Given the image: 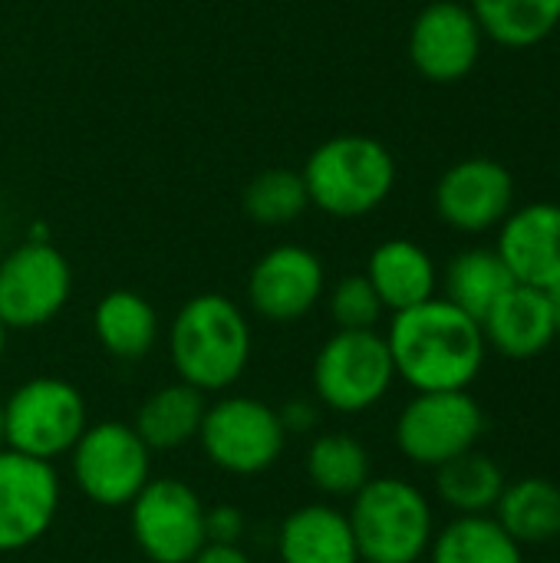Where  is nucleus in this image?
I'll list each match as a JSON object with an SVG mask.
<instances>
[{
	"mask_svg": "<svg viewBox=\"0 0 560 563\" xmlns=\"http://www.w3.org/2000/svg\"><path fill=\"white\" fill-rule=\"evenodd\" d=\"M495 521L525 548V544H551L560 538V485L548 478H521L508 482L498 505Z\"/></svg>",
	"mask_w": 560,
	"mask_h": 563,
	"instance_id": "4be33fe9",
	"label": "nucleus"
},
{
	"mask_svg": "<svg viewBox=\"0 0 560 563\" xmlns=\"http://www.w3.org/2000/svg\"><path fill=\"white\" fill-rule=\"evenodd\" d=\"M92 333L109 356L139 363L158 343V313L135 290H109L92 310Z\"/></svg>",
	"mask_w": 560,
	"mask_h": 563,
	"instance_id": "aec40b11",
	"label": "nucleus"
},
{
	"mask_svg": "<svg viewBox=\"0 0 560 563\" xmlns=\"http://www.w3.org/2000/svg\"><path fill=\"white\" fill-rule=\"evenodd\" d=\"M7 445V422H3V402H0V449Z\"/></svg>",
	"mask_w": 560,
	"mask_h": 563,
	"instance_id": "72a5a7b5",
	"label": "nucleus"
},
{
	"mask_svg": "<svg viewBox=\"0 0 560 563\" xmlns=\"http://www.w3.org/2000/svg\"><path fill=\"white\" fill-rule=\"evenodd\" d=\"M251 323L224 294H198L168 327V356L182 383L198 393L231 389L251 363Z\"/></svg>",
	"mask_w": 560,
	"mask_h": 563,
	"instance_id": "f03ea898",
	"label": "nucleus"
},
{
	"mask_svg": "<svg viewBox=\"0 0 560 563\" xmlns=\"http://www.w3.org/2000/svg\"><path fill=\"white\" fill-rule=\"evenodd\" d=\"M277 416H281V426H284L287 435H310L317 429V419H320V402L294 399V402L281 406Z\"/></svg>",
	"mask_w": 560,
	"mask_h": 563,
	"instance_id": "7c9ffc66",
	"label": "nucleus"
},
{
	"mask_svg": "<svg viewBox=\"0 0 560 563\" xmlns=\"http://www.w3.org/2000/svg\"><path fill=\"white\" fill-rule=\"evenodd\" d=\"M205 531L211 544H241L244 534V515L234 505H215L205 508Z\"/></svg>",
	"mask_w": 560,
	"mask_h": 563,
	"instance_id": "c756f323",
	"label": "nucleus"
},
{
	"mask_svg": "<svg viewBox=\"0 0 560 563\" xmlns=\"http://www.w3.org/2000/svg\"><path fill=\"white\" fill-rule=\"evenodd\" d=\"M244 211L251 221L264 224V228H281L297 221L307 208H310V195L304 185L300 172L290 168H267L261 175H254L244 188Z\"/></svg>",
	"mask_w": 560,
	"mask_h": 563,
	"instance_id": "cd10ccee",
	"label": "nucleus"
},
{
	"mask_svg": "<svg viewBox=\"0 0 560 563\" xmlns=\"http://www.w3.org/2000/svg\"><path fill=\"white\" fill-rule=\"evenodd\" d=\"M482 33L508 49H531L560 26V0H469Z\"/></svg>",
	"mask_w": 560,
	"mask_h": 563,
	"instance_id": "b1692460",
	"label": "nucleus"
},
{
	"mask_svg": "<svg viewBox=\"0 0 560 563\" xmlns=\"http://www.w3.org/2000/svg\"><path fill=\"white\" fill-rule=\"evenodd\" d=\"M304 468L310 485L327 498H353L373 478L366 445L347 432L317 435L307 449Z\"/></svg>",
	"mask_w": 560,
	"mask_h": 563,
	"instance_id": "a878e982",
	"label": "nucleus"
},
{
	"mask_svg": "<svg viewBox=\"0 0 560 563\" xmlns=\"http://www.w3.org/2000/svg\"><path fill=\"white\" fill-rule=\"evenodd\" d=\"M515 208V178L512 172L485 155H472L442 172L436 185L439 218L462 231L482 234L498 228Z\"/></svg>",
	"mask_w": 560,
	"mask_h": 563,
	"instance_id": "4468645a",
	"label": "nucleus"
},
{
	"mask_svg": "<svg viewBox=\"0 0 560 563\" xmlns=\"http://www.w3.org/2000/svg\"><path fill=\"white\" fill-rule=\"evenodd\" d=\"M310 205L330 218H363L396 188L393 152L370 135H333L317 145L304 165Z\"/></svg>",
	"mask_w": 560,
	"mask_h": 563,
	"instance_id": "7ed1b4c3",
	"label": "nucleus"
},
{
	"mask_svg": "<svg viewBox=\"0 0 560 563\" xmlns=\"http://www.w3.org/2000/svg\"><path fill=\"white\" fill-rule=\"evenodd\" d=\"M7 449L40 462L69 455L89 426L83 393L56 376H36L20 383L3 402Z\"/></svg>",
	"mask_w": 560,
	"mask_h": 563,
	"instance_id": "423d86ee",
	"label": "nucleus"
},
{
	"mask_svg": "<svg viewBox=\"0 0 560 563\" xmlns=\"http://www.w3.org/2000/svg\"><path fill=\"white\" fill-rule=\"evenodd\" d=\"M205 393L191 389L188 383H172L155 389L135 412L132 429L152 452H175L198 439L205 419Z\"/></svg>",
	"mask_w": 560,
	"mask_h": 563,
	"instance_id": "412c9836",
	"label": "nucleus"
},
{
	"mask_svg": "<svg viewBox=\"0 0 560 563\" xmlns=\"http://www.w3.org/2000/svg\"><path fill=\"white\" fill-rule=\"evenodd\" d=\"M545 297H548V307H551L554 333H558V336H560V280H558V284H551V287L545 290Z\"/></svg>",
	"mask_w": 560,
	"mask_h": 563,
	"instance_id": "473e14b6",
	"label": "nucleus"
},
{
	"mask_svg": "<svg viewBox=\"0 0 560 563\" xmlns=\"http://www.w3.org/2000/svg\"><path fill=\"white\" fill-rule=\"evenodd\" d=\"M59 501L63 488L50 462L0 449V554L33 548L53 528Z\"/></svg>",
	"mask_w": 560,
	"mask_h": 563,
	"instance_id": "f8f14e48",
	"label": "nucleus"
},
{
	"mask_svg": "<svg viewBox=\"0 0 560 563\" xmlns=\"http://www.w3.org/2000/svg\"><path fill=\"white\" fill-rule=\"evenodd\" d=\"M195 442L218 472L254 478L277 465L287 432L274 406L254 396H224L205 409Z\"/></svg>",
	"mask_w": 560,
	"mask_h": 563,
	"instance_id": "0eeeda50",
	"label": "nucleus"
},
{
	"mask_svg": "<svg viewBox=\"0 0 560 563\" xmlns=\"http://www.w3.org/2000/svg\"><path fill=\"white\" fill-rule=\"evenodd\" d=\"M129 528L149 563H191L208 544L205 501L178 478H149L129 505Z\"/></svg>",
	"mask_w": 560,
	"mask_h": 563,
	"instance_id": "9d476101",
	"label": "nucleus"
},
{
	"mask_svg": "<svg viewBox=\"0 0 560 563\" xmlns=\"http://www.w3.org/2000/svg\"><path fill=\"white\" fill-rule=\"evenodd\" d=\"M429 563H525V548L492 515H459L429 544Z\"/></svg>",
	"mask_w": 560,
	"mask_h": 563,
	"instance_id": "5701e85b",
	"label": "nucleus"
},
{
	"mask_svg": "<svg viewBox=\"0 0 560 563\" xmlns=\"http://www.w3.org/2000/svg\"><path fill=\"white\" fill-rule=\"evenodd\" d=\"M366 280L380 294L383 307L393 313L432 300L436 287H439L436 261L429 257L426 247H419L416 241H406V238L383 241L370 254Z\"/></svg>",
	"mask_w": 560,
	"mask_h": 563,
	"instance_id": "6ab92c4d",
	"label": "nucleus"
},
{
	"mask_svg": "<svg viewBox=\"0 0 560 563\" xmlns=\"http://www.w3.org/2000/svg\"><path fill=\"white\" fill-rule=\"evenodd\" d=\"M383 310L386 307L366 274H350L330 290V317L337 330H376Z\"/></svg>",
	"mask_w": 560,
	"mask_h": 563,
	"instance_id": "c85d7f7f",
	"label": "nucleus"
},
{
	"mask_svg": "<svg viewBox=\"0 0 560 563\" xmlns=\"http://www.w3.org/2000/svg\"><path fill=\"white\" fill-rule=\"evenodd\" d=\"M485 33L469 3L432 0L409 30V59L429 82L449 86L465 79L482 56Z\"/></svg>",
	"mask_w": 560,
	"mask_h": 563,
	"instance_id": "ddd939ff",
	"label": "nucleus"
},
{
	"mask_svg": "<svg viewBox=\"0 0 560 563\" xmlns=\"http://www.w3.org/2000/svg\"><path fill=\"white\" fill-rule=\"evenodd\" d=\"M485 412L469 389L416 393L396 419V449L419 468H439L479 445Z\"/></svg>",
	"mask_w": 560,
	"mask_h": 563,
	"instance_id": "1a4fd4ad",
	"label": "nucleus"
},
{
	"mask_svg": "<svg viewBox=\"0 0 560 563\" xmlns=\"http://www.w3.org/2000/svg\"><path fill=\"white\" fill-rule=\"evenodd\" d=\"M69 294V261L46 241H26L0 264V320L7 330H36L50 323L63 313Z\"/></svg>",
	"mask_w": 560,
	"mask_h": 563,
	"instance_id": "9b49d317",
	"label": "nucleus"
},
{
	"mask_svg": "<svg viewBox=\"0 0 560 563\" xmlns=\"http://www.w3.org/2000/svg\"><path fill=\"white\" fill-rule=\"evenodd\" d=\"M386 343L396 379L416 393L469 389L479 379L488 353L482 323L446 297H432L393 313Z\"/></svg>",
	"mask_w": 560,
	"mask_h": 563,
	"instance_id": "f257e3e1",
	"label": "nucleus"
},
{
	"mask_svg": "<svg viewBox=\"0 0 560 563\" xmlns=\"http://www.w3.org/2000/svg\"><path fill=\"white\" fill-rule=\"evenodd\" d=\"M7 333H10V330H7L3 320H0V356H3V350H7Z\"/></svg>",
	"mask_w": 560,
	"mask_h": 563,
	"instance_id": "f704fd0d",
	"label": "nucleus"
},
{
	"mask_svg": "<svg viewBox=\"0 0 560 563\" xmlns=\"http://www.w3.org/2000/svg\"><path fill=\"white\" fill-rule=\"evenodd\" d=\"M191 563H254L244 551H241V544H205L198 554H195V561Z\"/></svg>",
	"mask_w": 560,
	"mask_h": 563,
	"instance_id": "2f4dec72",
	"label": "nucleus"
},
{
	"mask_svg": "<svg viewBox=\"0 0 560 563\" xmlns=\"http://www.w3.org/2000/svg\"><path fill=\"white\" fill-rule=\"evenodd\" d=\"M310 379L320 406L340 416L370 412L389 396L396 383L386 336L376 330H337L317 350Z\"/></svg>",
	"mask_w": 560,
	"mask_h": 563,
	"instance_id": "39448f33",
	"label": "nucleus"
},
{
	"mask_svg": "<svg viewBox=\"0 0 560 563\" xmlns=\"http://www.w3.org/2000/svg\"><path fill=\"white\" fill-rule=\"evenodd\" d=\"M505 475L498 462H492L482 452H465L446 465L436 468V492L446 508L455 515H488L495 511L502 492H505Z\"/></svg>",
	"mask_w": 560,
	"mask_h": 563,
	"instance_id": "bb28decb",
	"label": "nucleus"
},
{
	"mask_svg": "<svg viewBox=\"0 0 560 563\" xmlns=\"http://www.w3.org/2000/svg\"><path fill=\"white\" fill-rule=\"evenodd\" d=\"M281 563H360L347 511L314 501L294 508L277 531Z\"/></svg>",
	"mask_w": 560,
	"mask_h": 563,
	"instance_id": "a211bd4d",
	"label": "nucleus"
},
{
	"mask_svg": "<svg viewBox=\"0 0 560 563\" xmlns=\"http://www.w3.org/2000/svg\"><path fill=\"white\" fill-rule=\"evenodd\" d=\"M482 333L485 343L508 360H535L558 340L545 290L525 284L502 294V300L482 317Z\"/></svg>",
	"mask_w": 560,
	"mask_h": 563,
	"instance_id": "f3484780",
	"label": "nucleus"
},
{
	"mask_svg": "<svg viewBox=\"0 0 560 563\" xmlns=\"http://www.w3.org/2000/svg\"><path fill=\"white\" fill-rule=\"evenodd\" d=\"M69 468L92 505L129 508L152 478V449L129 422H96L73 445Z\"/></svg>",
	"mask_w": 560,
	"mask_h": 563,
	"instance_id": "6e6552de",
	"label": "nucleus"
},
{
	"mask_svg": "<svg viewBox=\"0 0 560 563\" xmlns=\"http://www.w3.org/2000/svg\"><path fill=\"white\" fill-rule=\"evenodd\" d=\"M498 257L512 271L515 284L548 290L560 280V205L531 201L512 208L498 224Z\"/></svg>",
	"mask_w": 560,
	"mask_h": 563,
	"instance_id": "dca6fc26",
	"label": "nucleus"
},
{
	"mask_svg": "<svg viewBox=\"0 0 560 563\" xmlns=\"http://www.w3.org/2000/svg\"><path fill=\"white\" fill-rule=\"evenodd\" d=\"M327 277L314 251L300 244H281L257 257L248 277V303L271 323L304 320L323 297Z\"/></svg>",
	"mask_w": 560,
	"mask_h": 563,
	"instance_id": "2eb2a0df",
	"label": "nucleus"
},
{
	"mask_svg": "<svg viewBox=\"0 0 560 563\" xmlns=\"http://www.w3.org/2000/svg\"><path fill=\"white\" fill-rule=\"evenodd\" d=\"M350 528L360 563H419L436 538L429 498L406 478H370L350 498Z\"/></svg>",
	"mask_w": 560,
	"mask_h": 563,
	"instance_id": "20e7f679",
	"label": "nucleus"
},
{
	"mask_svg": "<svg viewBox=\"0 0 560 563\" xmlns=\"http://www.w3.org/2000/svg\"><path fill=\"white\" fill-rule=\"evenodd\" d=\"M515 287L512 271L492 247H472L452 257L446 271V300L482 323V317Z\"/></svg>",
	"mask_w": 560,
	"mask_h": 563,
	"instance_id": "393cba45",
	"label": "nucleus"
}]
</instances>
